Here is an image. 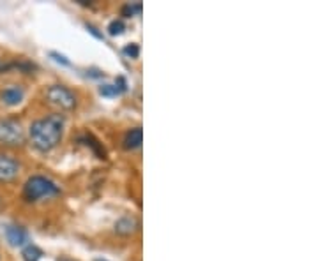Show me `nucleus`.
I'll return each instance as SVG.
<instances>
[{
	"instance_id": "1",
	"label": "nucleus",
	"mask_w": 318,
	"mask_h": 261,
	"mask_svg": "<svg viewBox=\"0 0 318 261\" xmlns=\"http://www.w3.org/2000/svg\"><path fill=\"white\" fill-rule=\"evenodd\" d=\"M64 124H66V118H64V115L59 113L48 115V117L32 122V125L29 129V136L32 145L39 152L53 150L62 140Z\"/></svg>"
},
{
	"instance_id": "2",
	"label": "nucleus",
	"mask_w": 318,
	"mask_h": 261,
	"mask_svg": "<svg viewBox=\"0 0 318 261\" xmlns=\"http://www.w3.org/2000/svg\"><path fill=\"white\" fill-rule=\"evenodd\" d=\"M60 194V189L53 180L46 178L41 175H34L23 186V198L29 203H36L44 198H53V196Z\"/></svg>"
},
{
	"instance_id": "3",
	"label": "nucleus",
	"mask_w": 318,
	"mask_h": 261,
	"mask_svg": "<svg viewBox=\"0 0 318 261\" xmlns=\"http://www.w3.org/2000/svg\"><path fill=\"white\" fill-rule=\"evenodd\" d=\"M0 143L7 147H18L25 143V134L20 125V122L4 118L0 120Z\"/></svg>"
},
{
	"instance_id": "4",
	"label": "nucleus",
	"mask_w": 318,
	"mask_h": 261,
	"mask_svg": "<svg viewBox=\"0 0 318 261\" xmlns=\"http://www.w3.org/2000/svg\"><path fill=\"white\" fill-rule=\"evenodd\" d=\"M46 99L50 105L60 110H72L76 106V95L64 85H52L46 90Z\"/></svg>"
},
{
	"instance_id": "5",
	"label": "nucleus",
	"mask_w": 318,
	"mask_h": 261,
	"mask_svg": "<svg viewBox=\"0 0 318 261\" xmlns=\"http://www.w3.org/2000/svg\"><path fill=\"white\" fill-rule=\"evenodd\" d=\"M20 163L13 155L0 153V184H11L20 176Z\"/></svg>"
},
{
	"instance_id": "6",
	"label": "nucleus",
	"mask_w": 318,
	"mask_h": 261,
	"mask_svg": "<svg viewBox=\"0 0 318 261\" xmlns=\"http://www.w3.org/2000/svg\"><path fill=\"white\" fill-rule=\"evenodd\" d=\"M23 95H25V92H23V88L18 85L6 87L2 92H0V97H2V101L6 102L7 106L20 105V102L23 101Z\"/></svg>"
},
{
	"instance_id": "7",
	"label": "nucleus",
	"mask_w": 318,
	"mask_h": 261,
	"mask_svg": "<svg viewBox=\"0 0 318 261\" xmlns=\"http://www.w3.org/2000/svg\"><path fill=\"white\" fill-rule=\"evenodd\" d=\"M6 239L13 247H21V245H25V242L29 240V235H27V231L23 228H20V226H7Z\"/></svg>"
},
{
	"instance_id": "8",
	"label": "nucleus",
	"mask_w": 318,
	"mask_h": 261,
	"mask_svg": "<svg viewBox=\"0 0 318 261\" xmlns=\"http://www.w3.org/2000/svg\"><path fill=\"white\" fill-rule=\"evenodd\" d=\"M143 141V133H141V127H135L131 129L124 138V148L126 150H135L141 145Z\"/></svg>"
},
{
	"instance_id": "9",
	"label": "nucleus",
	"mask_w": 318,
	"mask_h": 261,
	"mask_svg": "<svg viewBox=\"0 0 318 261\" xmlns=\"http://www.w3.org/2000/svg\"><path fill=\"white\" fill-rule=\"evenodd\" d=\"M80 140L85 141L87 147H90L92 150H94L95 155L99 157V159H106V152H105V148H103V145L99 143V141L95 140V138L92 136V134H83V136L80 138Z\"/></svg>"
},
{
	"instance_id": "10",
	"label": "nucleus",
	"mask_w": 318,
	"mask_h": 261,
	"mask_svg": "<svg viewBox=\"0 0 318 261\" xmlns=\"http://www.w3.org/2000/svg\"><path fill=\"white\" fill-rule=\"evenodd\" d=\"M136 228H138V222L133 217H122L120 221L115 224V229H117L118 233H122V235H128V233L135 231Z\"/></svg>"
},
{
	"instance_id": "11",
	"label": "nucleus",
	"mask_w": 318,
	"mask_h": 261,
	"mask_svg": "<svg viewBox=\"0 0 318 261\" xmlns=\"http://www.w3.org/2000/svg\"><path fill=\"white\" fill-rule=\"evenodd\" d=\"M21 256L25 261H39L41 256H43V251H41L37 245H27V247L23 249Z\"/></svg>"
},
{
	"instance_id": "12",
	"label": "nucleus",
	"mask_w": 318,
	"mask_h": 261,
	"mask_svg": "<svg viewBox=\"0 0 318 261\" xmlns=\"http://www.w3.org/2000/svg\"><path fill=\"white\" fill-rule=\"evenodd\" d=\"M124 29H126V25L122 20H113L108 25V32L112 34V36H120V34L124 32Z\"/></svg>"
},
{
	"instance_id": "13",
	"label": "nucleus",
	"mask_w": 318,
	"mask_h": 261,
	"mask_svg": "<svg viewBox=\"0 0 318 261\" xmlns=\"http://www.w3.org/2000/svg\"><path fill=\"white\" fill-rule=\"evenodd\" d=\"M141 13V4L136 2V4H128V6L122 7V14L124 16H135V14Z\"/></svg>"
},
{
	"instance_id": "14",
	"label": "nucleus",
	"mask_w": 318,
	"mask_h": 261,
	"mask_svg": "<svg viewBox=\"0 0 318 261\" xmlns=\"http://www.w3.org/2000/svg\"><path fill=\"white\" fill-rule=\"evenodd\" d=\"M99 94L106 95V97H112V95L120 94V90H118V87H115V85H105V87L99 88Z\"/></svg>"
},
{
	"instance_id": "15",
	"label": "nucleus",
	"mask_w": 318,
	"mask_h": 261,
	"mask_svg": "<svg viewBox=\"0 0 318 261\" xmlns=\"http://www.w3.org/2000/svg\"><path fill=\"white\" fill-rule=\"evenodd\" d=\"M124 53L128 57H131V59H136V57L140 55V48H138V44H129L124 48Z\"/></svg>"
},
{
	"instance_id": "16",
	"label": "nucleus",
	"mask_w": 318,
	"mask_h": 261,
	"mask_svg": "<svg viewBox=\"0 0 318 261\" xmlns=\"http://www.w3.org/2000/svg\"><path fill=\"white\" fill-rule=\"evenodd\" d=\"M50 57H53V59H55L57 62H60V64H64V65H69V60L64 55H59V53L52 51V53H50Z\"/></svg>"
},
{
	"instance_id": "17",
	"label": "nucleus",
	"mask_w": 318,
	"mask_h": 261,
	"mask_svg": "<svg viewBox=\"0 0 318 261\" xmlns=\"http://www.w3.org/2000/svg\"><path fill=\"white\" fill-rule=\"evenodd\" d=\"M87 29H89V32H90V34H94V36L97 37V39H103V34H99V32H97V29H95L94 25H89V23H87Z\"/></svg>"
},
{
	"instance_id": "18",
	"label": "nucleus",
	"mask_w": 318,
	"mask_h": 261,
	"mask_svg": "<svg viewBox=\"0 0 318 261\" xmlns=\"http://www.w3.org/2000/svg\"><path fill=\"white\" fill-rule=\"evenodd\" d=\"M11 67H14V64H2L0 62V72L7 71V69H11Z\"/></svg>"
},
{
	"instance_id": "19",
	"label": "nucleus",
	"mask_w": 318,
	"mask_h": 261,
	"mask_svg": "<svg viewBox=\"0 0 318 261\" xmlns=\"http://www.w3.org/2000/svg\"><path fill=\"white\" fill-rule=\"evenodd\" d=\"M57 261H76V259H71V258H66V256H62V258H59Z\"/></svg>"
},
{
	"instance_id": "20",
	"label": "nucleus",
	"mask_w": 318,
	"mask_h": 261,
	"mask_svg": "<svg viewBox=\"0 0 318 261\" xmlns=\"http://www.w3.org/2000/svg\"><path fill=\"white\" fill-rule=\"evenodd\" d=\"M94 261H108V259H103V258H97V259H94Z\"/></svg>"
}]
</instances>
